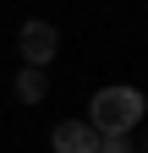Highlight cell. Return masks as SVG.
Returning <instances> with one entry per match:
<instances>
[{"label":"cell","mask_w":148,"mask_h":153,"mask_svg":"<svg viewBox=\"0 0 148 153\" xmlns=\"http://www.w3.org/2000/svg\"><path fill=\"white\" fill-rule=\"evenodd\" d=\"M143 109H148L143 88H132V82H110V88H99L93 99H88V115H82V120L93 126L99 137H132V126L143 120Z\"/></svg>","instance_id":"obj_1"},{"label":"cell","mask_w":148,"mask_h":153,"mask_svg":"<svg viewBox=\"0 0 148 153\" xmlns=\"http://www.w3.org/2000/svg\"><path fill=\"white\" fill-rule=\"evenodd\" d=\"M16 55H22V66H49L55 55H61V33H55V22H44V16H28L22 27H16Z\"/></svg>","instance_id":"obj_2"},{"label":"cell","mask_w":148,"mask_h":153,"mask_svg":"<svg viewBox=\"0 0 148 153\" xmlns=\"http://www.w3.org/2000/svg\"><path fill=\"white\" fill-rule=\"evenodd\" d=\"M49 148L55 153H99V131L88 120H61L49 131Z\"/></svg>","instance_id":"obj_3"},{"label":"cell","mask_w":148,"mask_h":153,"mask_svg":"<svg viewBox=\"0 0 148 153\" xmlns=\"http://www.w3.org/2000/svg\"><path fill=\"white\" fill-rule=\"evenodd\" d=\"M44 93H49V76L39 66H22V71H16V99H22V104H39Z\"/></svg>","instance_id":"obj_4"},{"label":"cell","mask_w":148,"mask_h":153,"mask_svg":"<svg viewBox=\"0 0 148 153\" xmlns=\"http://www.w3.org/2000/svg\"><path fill=\"white\" fill-rule=\"evenodd\" d=\"M99 153H132V137H99Z\"/></svg>","instance_id":"obj_5"}]
</instances>
